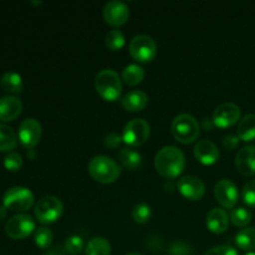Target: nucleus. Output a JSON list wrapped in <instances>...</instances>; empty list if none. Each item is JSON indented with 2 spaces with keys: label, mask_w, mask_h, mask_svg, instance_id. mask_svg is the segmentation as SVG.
I'll return each mask as SVG.
<instances>
[{
  "label": "nucleus",
  "mask_w": 255,
  "mask_h": 255,
  "mask_svg": "<svg viewBox=\"0 0 255 255\" xmlns=\"http://www.w3.org/2000/svg\"><path fill=\"white\" fill-rule=\"evenodd\" d=\"M5 217H6V208L4 206H0V221H2Z\"/></svg>",
  "instance_id": "obj_39"
},
{
  "label": "nucleus",
  "mask_w": 255,
  "mask_h": 255,
  "mask_svg": "<svg viewBox=\"0 0 255 255\" xmlns=\"http://www.w3.org/2000/svg\"><path fill=\"white\" fill-rule=\"evenodd\" d=\"M186 158L183 152L176 146H164L154 157V167L161 176L174 178L183 172Z\"/></svg>",
  "instance_id": "obj_1"
},
{
  "label": "nucleus",
  "mask_w": 255,
  "mask_h": 255,
  "mask_svg": "<svg viewBox=\"0 0 255 255\" xmlns=\"http://www.w3.org/2000/svg\"><path fill=\"white\" fill-rule=\"evenodd\" d=\"M16 133L10 126L0 124V152H12L16 147Z\"/></svg>",
  "instance_id": "obj_23"
},
{
  "label": "nucleus",
  "mask_w": 255,
  "mask_h": 255,
  "mask_svg": "<svg viewBox=\"0 0 255 255\" xmlns=\"http://www.w3.org/2000/svg\"><path fill=\"white\" fill-rule=\"evenodd\" d=\"M89 173L100 183H112L121 174V167L111 157L97 154L89 162Z\"/></svg>",
  "instance_id": "obj_2"
},
{
  "label": "nucleus",
  "mask_w": 255,
  "mask_h": 255,
  "mask_svg": "<svg viewBox=\"0 0 255 255\" xmlns=\"http://www.w3.org/2000/svg\"><path fill=\"white\" fill-rule=\"evenodd\" d=\"M171 131L174 138L181 143H192L199 136V124L192 115L181 114L172 121Z\"/></svg>",
  "instance_id": "obj_4"
},
{
  "label": "nucleus",
  "mask_w": 255,
  "mask_h": 255,
  "mask_svg": "<svg viewBox=\"0 0 255 255\" xmlns=\"http://www.w3.org/2000/svg\"><path fill=\"white\" fill-rule=\"evenodd\" d=\"M22 110V102L19 97H0V121L9 122L16 119Z\"/></svg>",
  "instance_id": "obj_17"
},
{
  "label": "nucleus",
  "mask_w": 255,
  "mask_h": 255,
  "mask_svg": "<svg viewBox=\"0 0 255 255\" xmlns=\"http://www.w3.org/2000/svg\"><path fill=\"white\" fill-rule=\"evenodd\" d=\"M35 197L29 188L11 187L2 196V206L15 212H25L34 204Z\"/></svg>",
  "instance_id": "obj_5"
},
{
  "label": "nucleus",
  "mask_w": 255,
  "mask_h": 255,
  "mask_svg": "<svg viewBox=\"0 0 255 255\" xmlns=\"http://www.w3.org/2000/svg\"><path fill=\"white\" fill-rule=\"evenodd\" d=\"M152 216L151 207L146 203H137L136 206L132 208V218L134 219V222L139 224H143L146 222L149 221Z\"/></svg>",
  "instance_id": "obj_29"
},
{
  "label": "nucleus",
  "mask_w": 255,
  "mask_h": 255,
  "mask_svg": "<svg viewBox=\"0 0 255 255\" xmlns=\"http://www.w3.org/2000/svg\"><path fill=\"white\" fill-rule=\"evenodd\" d=\"M241 119V109L233 102H224L216 107L213 112V124L217 127L226 128L233 126Z\"/></svg>",
  "instance_id": "obj_10"
},
{
  "label": "nucleus",
  "mask_w": 255,
  "mask_h": 255,
  "mask_svg": "<svg viewBox=\"0 0 255 255\" xmlns=\"http://www.w3.org/2000/svg\"><path fill=\"white\" fill-rule=\"evenodd\" d=\"M95 87L102 99L115 101L121 95V79L115 70L104 69L95 77Z\"/></svg>",
  "instance_id": "obj_3"
},
{
  "label": "nucleus",
  "mask_w": 255,
  "mask_h": 255,
  "mask_svg": "<svg viewBox=\"0 0 255 255\" xmlns=\"http://www.w3.org/2000/svg\"><path fill=\"white\" fill-rule=\"evenodd\" d=\"M242 196H243L244 203L248 204L252 208H255V179H252L244 184Z\"/></svg>",
  "instance_id": "obj_33"
},
{
  "label": "nucleus",
  "mask_w": 255,
  "mask_h": 255,
  "mask_svg": "<svg viewBox=\"0 0 255 255\" xmlns=\"http://www.w3.org/2000/svg\"><path fill=\"white\" fill-rule=\"evenodd\" d=\"M126 255H142V254H138V253H128V254H126Z\"/></svg>",
  "instance_id": "obj_40"
},
{
  "label": "nucleus",
  "mask_w": 255,
  "mask_h": 255,
  "mask_svg": "<svg viewBox=\"0 0 255 255\" xmlns=\"http://www.w3.org/2000/svg\"><path fill=\"white\" fill-rule=\"evenodd\" d=\"M236 167L243 176L255 174V146H246L236 156Z\"/></svg>",
  "instance_id": "obj_15"
},
{
  "label": "nucleus",
  "mask_w": 255,
  "mask_h": 255,
  "mask_svg": "<svg viewBox=\"0 0 255 255\" xmlns=\"http://www.w3.org/2000/svg\"><path fill=\"white\" fill-rule=\"evenodd\" d=\"M44 255H66V251L61 246H54L46 249Z\"/></svg>",
  "instance_id": "obj_38"
},
{
  "label": "nucleus",
  "mask_w": 255,
  "mask_h": 255,
  "mask_svg": "<svg viewBox=\"0 0 255 255\" xmlns=\"http://www.w3.org/2000/svg\"><path fill=\"white\" fill-rule=\"evenodd\" d=\"M236 243L242 251H253L255 249V228H244L236 236Z\"/></svg>",
  "instance_id": "obj_26"
},
{
  "label": "nucleus",
  "mask_w": 255,
  "mask_h": 255,
  "mask_svg": "<svg viewBox=\"0 0 255 255\" xmlns=\"http://www.w3.org/2000/svg\"><path fill=\"white\" fill-rule=\"evenodd\" d=\"M22 157L17 152H9L4 158V167L10 172H16L21 168Z\"/></svg>",
  "instance_id": "obj_32"
},
{
  "label": "nucleus",
  "mask_w": 255,
  "mask_h": 255,
  "mask_svg": "<svg viewBox=\"0 0 255 255\" xmlns=\"http://www.w3.org/2000/svg\"><path fill=\"white\" fill-rule=\"evenodd\" d=\"M19 141L26 148H34L41 137V125L35 119H25L19 126Z\"/></svg>",
  "instance_id": "obj_11"
},
{
  "label": "nucleus",
  "mask_w": 255,
  "mask_h": 255,
  "mask_svg": "<svg viewBox=\"0 0 255 255\" xmlns=\"http://www.w3.org/2000/svg\"><path fill=\"white\" fill-rule=\"evenodd\" d=\"M246 255H255V253H254V252H251V253H248V254H246Z\"/></svg>",
  "instance_id": "obj_42"
},
{
  "label": "nucleus",
  "mask_w": 255,
  "mask_h": 255,
  "mask_svg": "<svg viewBox=\"0 0 255 255\" xmlns=\"http://www.w3.org/2000/svg\"><path fill=\"white\" fill-rule=\"evenodd\" d=\"M111 244L104 237H95L87 243L85 248V255H110Z\"/></svg>",
  "instance_id": "obj_24"
},
{
  "label": "nucleus",
  "mask_w": 255,
  "mask_h": 255,
  "mask_svg": "<svg viewBox=\"0 0 255 255\" xmlns=\"http://www.w3.org/2000/svg\"><path fill=\"white\" fill-rule=\"evenodd\" d=\"M121 136H119V134L115 133V132H110L109 134H106V137H105L104 139L105 146L109 147V148H117V147L120 146V143H121Z\"/></svg>",
  "instance_id": "obj_35"
},
{
  "label": "nucleus",
  "mask_w": 255,
  "mask_h": 255,
  "mask_svg": "<svg viewBox=\"0 0 255 255\" xmlns=\"http://www.w3.org/2000/svg\"><path fill=\"white\" fill-rule=\"evenodd\" d=\"M119 161L128 169H137L142 164V156L139 152L131 147H125L119 152Z\"/></svg>",
  "instance_id": "obj_22"
},
{
  "label": "nucleus",
  "mask_w": 255,
  "mask_h": 255,
  "mask_svg": "<svg viewBox=\"0 0 255 255\" xmlns=\"http://www.w3.org/2000/svg\"><path fill=\"white\" fill-rule=\"evenodd\" d=\"M238 137L242 141H253L255 139V115H246L238 124Z\"/></svg>",
  "instance_id": "obj_20"
},
{
  "label": "nucleus",
  "mask_w": 255,
  "mask_h": 255,
  "mask_svg": "<svg viewBox=\"0 0 255 255\" xmlns=\"http://www.w3.org/2000/svg\"><path fill=\"white\" fill-rule=\"evenodd\" d=\"M149 125L143 119H133L127 122L122 131V139L131 147L143 144L149 137Z\"/></svg>",
  "instance_id": "obj_7"
},
{
  "label": "nucleus",
  "mask_w": 255,
  "mask_h": 255,
  "mask_svg": "<svg viewBox=\"0 0 255 255\" xmlns=\"http://www.w3.org/2000/svg\"><path fill=\"white\" fill-rule=\"evenodd\" d=\"M252 214L251 211H248L244 207H237L231 211L229 218H231L232 223L237 227H247L252 221Z\"/></svg>",
  "instance_id": "obj_27"
},
{
  "label": "nucleus",
  "mask_w": 255,
  "mask_h": 255,
  "mask_svg": "<svg viewBox=\"0 0 255 255\" xmlns=\"http://www.w3.org/2000/svg\"><path fill=\"white\" fill-rule=\"evenodd\" d=\"M157 45L151 36L144 34L136 35L129 42V54L139 62H148L156 56Z\"/></svg>",
  "instance_id": "obj_8"
},
{
  "label": "nucleus",
  "mask_w": 255,
  "mask_h": 255,
  "mask_svg": "<svg viewBox=\"0 0 255 255\" xmlns=\"http://www.w3.org/2000/svg\"><path fill=\"white\" fill-rule=\"evenodd\" d=\"M177 186H178L179 193L191 201H198L204 196V192H206L203 181L199 177L192 176V174L181 177Z\"/></svg>",
  "instance_id": "obj_14"
},
{
  "label": "nucleus",
  "mask_w": 255,
  "mask_h": 255,
  "mask_svg": "<svg viewBox=\"0 0 255 255\" xmlns=\"http://www.w3.org/2000/svg\"><path fill=\"white\" fill-rule=\"evenodd\" d=\"M194 156L201 163L213 164L219 158V149L209 139H201L194 146Z\"/></svg>",
  "instance_id": "obj_16"
},
{
  "label": "nucleus",
  "mask_w": 255,
  "mask_h": 255,
  "mask_svg": "<svg viewBox=\"0 0 255 255\" xmlns=\"http://www.w3.org/2000/svg\"><path fill=\"white\" fill-rule=\"evenodd\" d=\"M204 255H238V253H237V251L233 247L222 244V246H217L209 249L208 252H206Z\"/></svg>",
  "instance_id": "obj_34"
},
{
  "label": "nucleus",
  "mask_w": 255,
  "mask_h": 255,
  "mask_svg": "<svg viewBox=\"0 0 255 255\" xmlns=\"http://www.w3.org/2000/svg\"><path fill=\"white\" fill-rule=\"evenodd\" d=\"M64 206L62 202L55 196H45L39 199L35 206V217L42 224L54 223L61 217Z\"/></svg>",
  "instance_id": "obj_6"
},
{
  "label": "nucleus",
  "mask_w": 255,
  "mask_h": 255,
  "mask_svg": "<svg viewBox=\"0 0 255 255\" xmlns=\"http://www.w3.org/2000/svg\"><path fill=\"white\" fill-rule=\"evenodd\" d=\"M64 248L66 251V253L76 255L81 253V251L84 249V241H82L81 237L71 236L65 241Z\"/></svg>",
  "instance_id": "obj_31"
},
{
  "label": "nucleus",
  "mask_w": 255,
  "mask_h": 255,
  "mask_svg": "<svg viewBox=\"0 0 255 255\" xmlns=\"http://www.w3.org/2000/svg\"><path fill=\"white\" fill-rule=\"evenodd\" d=\"M229 218L223 208H212L207 214V227L213 233H223L228 229Z\"/></svg>",
  "instance_id": "obj_19"
},
{
  "label": "nucleus",
  "mask_w": 255,
  "mask_h": 255,
  "mask_svg": "<svg viewBox=\"0 0 255 255\" xmlns=\"http://www.w3.org/2000/svg\"><path fill=\"white\" fill-rule=\"evenodd\" d=\"M35 222L30 214L19 213L11 217L5 224V232L11 239L27 238L34 232Z\"/></svg>",
  "instance_id": "obj_9"
},
{
  "label": "nucleus",
  "mask_w": 255,
  "mask_h": 255,
  "mask_svg": "<svg viewBox=\"0 0 255 255\" xmlns=\"http://www.w3.org/2000/svg\"><path fill=\"white\" fill-rule=\"evenodd\" d=\"M214 196L224 208H234L239 198L238 188L229 179H221L214 186Z\"/></svg>",
  "instance_id": "obj_13"
},
{
  "label": "nucleus",
  "mask_w": 255,
  "mask_h": 255,
  "mask_svg": "<svg viewBox=\"0 0 255 255\" xmlns=\"http://www.w3.org/2000/svg\"><path fill=\"white\" fill-rule=\"evenodd\" d=\"M171 255H192V249L183 243H176L172 246Z\"/></svg>",
  "instance_id": "obj_36"
},
{
  "label": "nucleus",
  "mask_w": 255,
  "mask_h": 255,
  "mask_svg": "<svg viewBox=\"0 0 255 255\" xmlns=\"http://www.w3.org/2000/svg\"><path fill=\"white\" fill-rule=\"evenodd\" d=\"M105 42H106V46L110 50L116 51V50L121 49L125 45V36L121 30H111V31L107 32L106 37H105Z\"/></svg>",
  "instance_id": "obj_30"
},
{
  "label": "nucleus",
  "mask_w": 255,
  "mask_h": 255,
  "mask_svg": "<svg viewBox=\"0 0 255 255\" xmlns=\"http://www.w3.org/2000/svg\"><path fill=\"white\" fill-rule=\"evenodd\" d=\"M34 239L35 244H36L39 248L41 249H47L50 248L52 243V239H54V234L46 227H40V228L35 229L34 233Z\"/></svg>",
  "instance_id": "obj_28"
},
{
  "label": "nucleus",
  "mask_w": 255,
  "mask_h": 255,
  "mask_svg": "<svg viewBox=\"0 0 255 255\" xmlns=\"http://www.w3.org/2000/svg\"><path fill=\"white\" fill-rule=\"evenodd\" d=\"M144 70L138 64H129L122 71V80L129 86L138 85L143 80Z\"/></svg>",
  "instance_id": "obj_25"
},
{
  "label": "nucleus",
  "mask_w": 255,
  "mask_h": 255,
  "mask_svg": "<svg viewBox=\"0 0 255 255\" xmlns=\"http://www.w3.org/2000/svg\"><path fill=\"white\" fill-rule=\"evenodd\" d=\"M239 143V137L236 136V134H227L223 138V146L226 147L227 149H234Z\"/></svg>",
  "instance_id": "obj_37"
},
{
  "label": "nucleus",
  "mask_w": 255,
  "mask_h": 255,
  "mask_svg": "<svg viewBox=\"0 0 255 255\" xmlns=\"http://www.w3.org/2000/svg\"><path fill=\"white\" fill-rule=\"evenodd\" d=\"M104 19L107 24L112 26H120L125 24L129 16V9L126 2L121 0H111L104 6Z\"/></svg>",
  "instance_id": "obj_12"
},
{
  "label": "nucleus",
  "mask_w": 255,
  "mask_h": 255,
  "mask_svg": "<svg viewBox=\"0 0 255 255\" xmlns=\"http://www.w3.org/2000/svg\"><path fill=\"white\" fill-rule=\"evenodd\" d=\"M147 104H148V96L141 90H132L121 99L122 107L131 112L142 111Z\"/></svg>",
  "instance_id": "obj_18"
},
{
  "label": "nucleus",
  "mask_w": 255,
  "mask_h": 255,
  "mask_svg": "<svg viewBox=\"0 0 255 255\" xmlns=\"http://www.w3.org/2000/svg\"><path fill=\"white\" fill-rule=\"evenodd\" d=\"M31 4H41V1H31Z\"/></svg>",
  "instance_id": "obj_41"
},
{
  "label": "nucleus",
  "mask_w": 255,
  "mask_h": 255,
  "mask_svg": "<svg viewBox=\"0 0 255 255\" xmlns=\"http://www.w3.org/2000/svg\"><path fill=\"white\" fill-rule=\"evenodd\" d=\"M0 86L10 94H19L22 91V79L17 72L7 71L0 77Z\"/></svg>",
  "instance_id": "obj_21"
}]
</instances>
